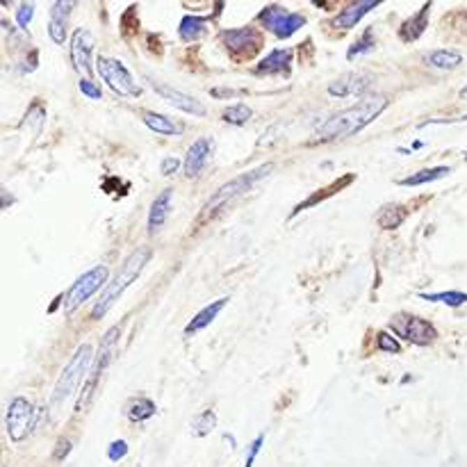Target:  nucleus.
Instances as JSON below:
<instances>
[{
  "instance_id": "obj_1",
  "label": "nucleus",
  "mask_w": 467,
  "mask_h": 467,
  "mask_svg": "<svg viewBox=\"0 0 467 467\" xmlns=\"http://www.w3.org/2000/svg\"><path fill=\"white\" fill-rule=\"evenodd\" d=\"M387 105V101L383 96H376V94H371V96L362 98L360 103H356L353 108L340 112V114H335L317 128V137L324 142H333V140H342V137H349V135H356L360 133L362 128L369 126L371 121H374L383 108Z\"/></svg>"
},
{
  "instance_id": "obj_2",
  "label": "nucleus",
  "mask_w": 467,
  "mask_h": 467,
  "mask_svg": "<svg viewBox=\"0 0 467 467\" xmlns=\"http://www.w3.org/2000/svg\"><path fill=\"white\" fill-rule=\"evenodd\" d=\"M151 255H153L151 246H137L133 253L126 258L124 265L119 267V272L112 276V281L105 285V290L101 292V297H98L96 306H94V313H91L94 319H101V317L108 315V310L117 304V299L124 294V290L131 288V285L140 279V274L144 272V267L149 265Z\"/></svg>"
},
{
  "instance_id": "obj_3",
  "label": "nucleus",
  "mask_w": 467,
  "mask_h": 467,
  "mask_svg": "<svg viewBox=\"0 0 467 467\" xmlns=\"http://www.w3.org/2000/svg\"><path fill=\"white\" fill-rule=\"evenodd\" d=\"M269 169H272V164H262V167H258V169H253V171H246V174H242V176H237V178L228 180L226 185L219 187L217 192H214V194L210 196V201L205 203V207L201 210V214H198V221H210V219L214 217V214L221 212L223 207L230 205L232 201H237V198H239L242 194H244V192H249V189L253 187L262 176L269 174Z\"/></svg>"
},
{
  "instance_id": "obj_4",
  "label": "nucleus",
  "mask_w": 467,
  "mask_h": 467,
  "mask_svg": "<svg viewBox=\"0 0 467 467\" xmlns=\"http://www.w3.org/2000/svg\"><path fill=\"white\" fill-rule=\"evenodd\" d=\"M94 360H96V356H94L91 344L89 342L80 344L77 351L73 353V358L68 360V365L64 367V371L59 374L57 383H55V390H53V394H50V403L62 406V401L68 399V396L77 390V385H80L82 376L87 374V369L94 367Z\"/></svg>"
},
{
  "instance_id": "obj_5",
  "label": "nucleus",
  "mask_w": 467,
  "mask_h": 467,
  "mask_svg": "<svg viewBox=\"0 0 467 467\" xmlns=\"http://www.w3.org/2000/svg\"><path fill=\"white\" fill-rule=\"evenodd\" d=\"M41 417H46L44 408H37L32 406L25 396H16V399L7 406V433L14 440V443H21V440L28 438L32 431H37Z\"/></svg>"
},
{
  "instance_id": "obj_6",
  "label": "nucleus",
  "mask_w": 467,
  "mask_h": 467,
  "mask_svg": "<svg viewBox=\"0 0 467 467\" xmlns=\"http://www.w3.org/2000/svg\"><path fill=\"white\" fill-rule=\"evenodd\" d=\"M96 71L103 77V82L117 94V96L124 98H137L142 96V87L135 82L133 73L119 62L117 57H108V55H98L96 57Z\"/></svg>"
},
{
  "instance_id": "obj_7",
  "label": "nucleus",
  "mask_w": 467,
  "mask_h": 467,
  "mask_svg": "<svg viewBox=\"0 0 467 467\" xmlns=\"http://www.w3.org/2000/svg\"><path fill=\"white\" fill-rule=\"evenodd\" d=\"M390 328L394 331V335H399L401 340L417 344V347H427V344L438 340V331L433 328V324L427 322L422 317H415L408 313H399L390 319Z\"/></svg>"
},
{
  "instance_id": "obj_8",
  "label": "nucleus",
  "mask_w": 467,
  "mask_h": 467,
  "mask_svg": "<svg viewBox=\"0 0 467 467\" xmlns=\"http://www.w3.org/2000/svg\"><path fill=\"white\" fill-rule=\"evenodd\" d=\"M108 274H110L108 267H103V265L94 267V269H89V272H84L64 294V310L66 313H75L84 301L91 299L94 294L103 288V283L108 281Z\"/></svg>"
},
{
  "instance_id": "obj_9",
  "label": "nucleus",
  "mask_w": 467,
  "mask_h": 467,
  "mask_svg": "<svg viewBox=\"0 0 467 467\" xmlns=\"http://www.w3.org/2000/svg\"><path fill=\"white\" fill-rule=\"evenodd\" d=\"M258 19H260V23L265 25V28L269 32H274L279 39L292 37V34H297L306 25L304 16L292 14V12L285 10V7H281V5H267Z\"/></svg>"
},
{
  "instance_id": "obj_10",
  "label": "nucleus",
  "mask_w": 467,
  "mask_h": 467,
  "mask_svg": "<svg viewBox=\"0 0 467 467\" xmlns=\"http://www.w3.org/2000/svg\"><path fill=\"white\" fill-rule=\"evenodd\" d=\"M119 335H121V326H114L110 333H105V337H103V344H101V349L96 353V360H94V367H91V374H89V385H87V390H84V394L80 396V403H77V408H84V406L89 403V394L94 392V385H96L98 376L103 374V369L108 367L112 353H114V349H117Z\"/></svg>"
},
{
  "instance_id": "obj_11",
  "label": "nucleus",
  "mask_w": 467,
  "mask_h": 467,
  "mask_svg": "<svg viewBox=\"0 0 467 467\" xmlns=\"http://www.w3.org/2000/svg\"><path fill=\"white\" fill-rule=\"evenodd\" d=\"M71 62L82 75H94V34L84 28H77L71 37Z\"/></svg>"
},
{
  "instance_id": "obj_12",
  "label": "nucleus",
  "mask_w": 467,
  "mask_h": 467,
  "mask_svg": "<svg viewBox=\"0 0 467 467\" xmlns=\"http://www.w3.org/2000/svg\"><path fill=\"white\" fill-rule=\"evenodd\" d=\"M221 41L232 57H251L260 48V32H255L253 28L226 30L221 34Z\"/></svg>"
},
{
  "instance_id": "obj_13",
  "label": "nucleus",
  "mask_w": 467,
  "mask_h": 467,
  "mask_svg": "<svg viewBox=\"0 0 467 467\" xmlns=\"http://www.w3.org/2000/svg\"><path fill=\"white\" fill-rule=\"evenodd\" d=\"M214 153V142L212 137H198V140L189 146L187 151V158L183 162V171L187 178H196L201 171L207 167V162H210Z\"/></svg>"
},
{
  "instance_id": "obj_14",
  "label": "nucleus",
  "mask_w": 467,
  "mask_h": 467,
  "mask_svg": "<svg viewBox=\"0 0 467 467\" xmlns=\"http://www.w3.org/2000/svg\"><path fill=\"white\" fill-rule=\"evenodd\" d=\"M153 89L158 91V96H160V98H164L167 103H171V105L178 108V110L187 112V114H194V117H205V108H203L201 103H198L196 98L187 96V94L178 91V89H174V87H169V84L155 82V80H153Z\"/></svg>"
},
{
  "instance_id": "obj_15",
  "label": "nucleus",
  "mask_w": 467,
  "mask_h": 467,
  "mask_svg": "<svg viewBox=\"0 0 467 467\" xmlns=\"http://www.w3.org/2000/svg\"><path fill=\"white\" fill-rule=\"evenodd\" d=\"M292 50L281 48V50H272L269 55H265L260 62L255 64V73L258 75H272V73H283L290 75V64H292Z\"/></svg>"
},
{
  "instance_id": "obj_16",
  "label": "nucleus",
  "mask_w": 467,
  "mask_h": 467,
  "mask_svg": "<svg viewBox=\"0 0 467 467\" xmlns=\"http://www.w3.org/2000/svg\"><path fill=\"white\" fill-rule=\"evenodd\" d=\"M75 10L73 3H55L50 7V23H48V32L50 39L55 44H64L66 41V16Z\"/></svg>"
},
{
  "instance_id": "obj_17",
  "label": "nucleus",
  "mask_w": 467,
  "mask_h": 467,
  "mask_svg": "<svg viewBox=\"0 0 467 467\" xmlns=\"http://www.w3.org/2000/svg\"><path fill=\"white\" fill-rule=\"evenodd\" d=\"M376 7H378V3H353V5H347L333 19V25L337 30H351L360 19H365L367 12L376 10Z\"/></svg>"
},
{
  "instance_id": "obj_18",
  "label": "nucleus",
  "mask_w": 467,
  "mask_h": 467,
  "mask_svg": "<svg viewBox=\"0 0 467 467\" xmlns=\"http://www.w3.org/2000/svg\"><path fill=\"white\" fill-rule=\"evenodd\" d=\"M171 196H174V189L167 187L153 201L151 212H149V232H155L160 226H164V221L169 219V214H171Z\"/></svg>"
},
{
  "instance_id": "obj_19",
  "label": "nucleus",
  "mask_w": 467,
  "mask_h": 467,
  "mask_svg": "<svg viewBox=\"0 0 467 467\" xmlns=\"http://www.w3.org/2000/svg\"><path fill=\"white\" fill-rule=\"evenodd\" d=\"M429 12H431V3H427L417 14H413L410 19H406L399 28V37L403 41H415L422 37V32L427 30L429 25Z\"/></svg>"
},
{
  "instance_id": "obj_20",
  "label": "nucleus",
  "mask_w": 467,
  "mask_h": 467,
  "mask_svg": "<svg viewBox=\"0 0 467 467\" xmlns=\"http://www.w3.org/2000/svg\"><path fill=\"white\" fill-rule=\"evenodd\" d=\"M369 77L365 75H358V73H351L347 77H340V80H335L328 84V91L333 94V96H353V94H360L369 87Z\"/></svg>"
},
{
  "instance_id": "obj_21",
  "label": "nucleus",
  "mask_w": 467,
  "mask_h": 467,
  "mask_svg": "<svg viewBox=\"0 0 467 467\" xmlns=\"http://www.w3.org/2000/svg\"><path fill=\"white\" fill-rule=\"evenodd\" d=\"M228 304V297H223V299H219V301H212L210 306H205L201 313H196L194 315V319L192 322L187 324V328H185V333L187 335H194V333H198V331H203V328H207L212 322H214V317H217L221 310H223V306Z\"/></svg>"
},
{
  "instance_id": "obj_22",
  "label": "nucleus",
  "mask_w": 467,
  "mask_h": 467,
  "mask_svg": "<svg viewBox=\"0 0 467 467\" xmlns=\"http://www.w3.org/2000/svg\"><path fill=\"white\" fill-rule=\"evenodd\" d=\"M144 124L149 126L153 133H160V135H171V137L183 135V128H180L178 124H174L169 117L158 114V112H146Z\"/></svg>"
},
{
  "instance_id": "obj_23",
  "label": "nucleus",
  "mask_w": 467,
  "mask_h": 467,
  "mask_svg": "<svg viewBox=\"0 0 467 467\" xmlns=\"http://www.w3.org/2000/svg\"><path fill=\"white\" fill-rule=\"evenodd\" d=\"M155 403L151 399H146V396H135V399L128 401L126 406V415L131 422H144V420H151L155 415Z\"/></svg>"
},
{
  "instance_id": "obj_24",
  "label": "nucleus",
  "mask_w": 467,
  "mask_h": 467,
  "mask_svg": "<svg viewBox=\"0 0 467 467\" xmlns=\"http://www.w3.org/2000/svg\"><path fill=\"white\" fill-rule=\"evenodd\" d=\"M463 55L456 53V50H433V53L427 55V64L433 68H443V71H452V68L461 66Z\"/></svg>"
},
{
  "instance_id": "obj_25",
  "label": "nucleus",
  "mask_w": 467,
  "mask_h": 467,
  "mask_svg": "<svg viewBox=\"0 0 467 467\" xmlns=\"http://www.w3.org/2000/svg\"><path fill=\"white\" fill-rule=\"evenodd\" d=\"M205 30H207V23H205V19H201V16H183V21L178 25L180 39H185V41H194L198 37H203Z\"/></svg>"
},
{
  "instance_id": "obj_26",
  "label": "nucleus",
  "mask_w": 467,
  "mask_h": 467,
  "mask_svg": "<svg viewBox=\"0 0 467 467\" xmlns=\"http://www.w3.org/2000/svg\"><path fill=\"white\" fill-rule=\"evenodd\" d=\"M449 167H431V169H422L417 171V174H413L408 178H403L399 185L403 187H417V185H427V183H436L438 178H443L449 174Z\"/></svg>"
},
{
  "instance_id": "obj_27",
  "label": "nucleus",
  "mask_w": 467,
  "mask_h": 467,
  "mask_svg": "<svg viewBox=\"0 0 467 467\" xmlns=\"http://www.w3.org/2000/svg\"><path fill=\"white\" fill-rule=\"evenodd\" d=\"M403 219H406V210L396 203H387V205L380 207V212H378V226L385 228V230H392L396 226H401Z\"/></svg>"
},
{
  "instance_id": "obj_28",
  "label": "nucleus",
  "mask_w": 467,
  "mask_h": 467,
  "mask_svg": "<svg viewBox=\"0 0 467 467\" xmlns=\"http://www.w3.org/2000/svg\"><path fill=\"white\" fill-rule=\"evenodd\" d=\"M424 301H433V304H445L449 308H461L467 304V294L458 290H447L438 294H420Z\"/></svg>"
},
{
  "instance_id": "obj_29",
  "label": "nucleus",
  "mask_w": 467,
  "mask_h": 467,
  "mask_svg": "<svg viewBox=\"0 0 467 467\" xmlns=\"http://www.w3.org/2000/svg\"><path fill=\"white\" fill-rule=\"evenodd\" d=\"M251 117H253V110H251L249 105H242V103L226 108L223 110V114H221V119L226 121V124H232V126H244Z\"/></svg>"
},
{
  "instance_id": "obj_30",
  "label": "nucleus",
  "mask_w": 467,
  "mask_h": 467,
  "mask_svg": "<svg viewBox=\"0 0 467 467\" xmlns=\"http://www.w3.org/2000/svg\"><path fill=\"white\" fill-rule=\"evenodd\" d=\"M214 427H217V415H214V410H203L201 415H196L194 417L192 431H194V436L205 438Z\"/></svg>"
},
{
  "instance_id": "obj_31",
  "label": "nucleus",
  "mask_w": 467,
  "mask_h": 467,
  "mask_svg": "<svg viewBox=\"0 0 467 467\" xmlns=\"http://www.w3.org/2000/svg\"><path fill=\"white\" fill-rule=\"evenodd\" d=\"M374 46H376V41H374V37H371V30H367V32L362 34V37L356 41V44H353V46L349 48L347 57L353 59V57H358L360 53H369V50L374 48Z\"/></svg>"
},
{
  "instance_id": "obj_32",
  "label": "nucleus",
  "mask_w": 467,
  "mask_h": 467,
  "mask_svg": "<svg viewBox=\"0 0 467 467\" xmlns=\"http://www.w3.org/2000/svg\"><path fill=\"white\" fill-rule=\"evenodd\" d=\"M376 344H378V349H380V351H387V353H399V351H401V344L396 342L390 333H385V331H383V333H378Z\"/></svg>"
},
{
  "instance_id": "obj_33",
  "label": "nucleus",
  "mask_w": 467,
  "mask_h": 467,
  "mask_svg": "<svg viewBox=\"0 0 467 467\" xmlns=\"http://www.w3.org/2000/svg\"><path fill=\"white\" fill-rule=\"evenodd\" d=\"M32 12H34V5L32 3L19 5V12H16V25H19L21 30H28L30 19H32Z\"/></svg>"
},
{
  "instance_id": "obj_34",
  "label": "nucleus",
  "mask_w": 467,
  "mask_h": 467,
  "mask_svg": "<svg viewBox=\"0 0 467 467\" xmlns=\"http://www.w3.org/2000/svg\"><path fill=\"white\" fill-rule=\"evenodd\" d=\"M128 454V443L126 440H114V443H110V447H108V458L110 461H121Z\"/></svg>"
},
{
  "instance_id": "obj_35",
  "label": "nucleus",
  "mask_w": 467,
  "mask_h": 467,
  "mask_svg": "<svg viewBox=\"0 0 467 467\" xmlns=\"http://www.w3.org/2000/svg\"><path fill=\"white\" fill-rule=\"evenodd\" d=\"M77 87H80V91L84 94V96L87 98H94V101H98L101 96H103V91H101V87L96 82H91L89 77H82L80 80V84H77Z\"/></svg>"
},
{
  "instance_id": "obj_36",
  "label": "nucleus",
  "mask_w": 467,
  "mask_h": 467,
  "mask_svg": "<svg viewBox=\"0 0 467 467\" xmlns=\"http://www.w3.org/2000/svg\"><path fill=\"white\" fill-rule=\"evenodd\" d=\"M262 445H265V436H258V438H255V443L249 447V454H246V465H244V467H253V461H255V456L260 454Z\"/></svg>"
},
{
  "instance_id": "obj_37",
  "label": "nucleus",
  "mask_w": 467,
  "mask_h": 467,
  "mask_svg": "<svg viewBox=\"0 0 467 467\" xmlns=\"http://www.w3.org/2000/svg\"><path fill=\"white\" fill-rule=\"evenodd\" d=\"M180 164H183V162H180V160H176V158H167V160L162 162V174H164V176H171V174H176V171L180 169Z\"/></svg>"
},
{
  "instance_id": "obj_38",
  "label": "nucleus",
  "mask_w": 467,
  "mask_h": 467,
  "mask_svg": "<svg viewBox=\"0 0 467 467\" xmlns=\"http://www.w3.org/2000/svg\"><path fill=\"white\" fill-rule=\"evenodd\" d=\"M458 96H461L463 101H467V84H465V87L461 89V94H458Z\"/></svg>"
},
{
  "instance_id": "obj_39",
  "label": "nucleus",
  "mask_w": 467,
  "mask_h": 467,
  "mask_svg": "<svg viewBox=\"0 0 467 467\" xmlns=\"http://www.w3.org/2000/svg\"><path fill=\"white\" fill-rule=\"evenodd\" d=\"M465 158H467V153H465Z\"/></svg>"
}]
</instances>
